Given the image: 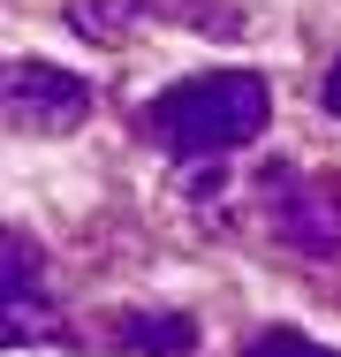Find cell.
Returning <instances> with one entry per match:
<instances>
[{"label":"cell","mask_w":341,"mask_h":357,"mask_svg":"<svg viewBox=\"0 0 341 357\" xmlns=\"http://www.w3.org/2000/svg\"><path fill=\"white\" fill-rule=\"evenodd\" d=\"M122 342L144 357H175V350H198V319H182V312H136L122 319Z\"/></svg>","instance_id":"obj_5"},{"label":"cell","mask_w":341,"mask_h":357,"mask_svg":"<svg viewBox=\"0 0 341 357\" xmlns=\"http://www.w3.org/2000/svg\"><path fill=\"white\" fill-rule=\"evenodd\" d=\"M243 357H334V350H319L311 335H296V327H266V335H251L243 342Z\"/></svg>","instance_id":"obj_6"},{"label":"cell","mask_w":341,"mask_h":357,"mask_svg":"<svg viewBox=\"0 0 341 357\" xmlns=\"http://www.w3.org/2000/svg\"><path fill=\"white\" fill-rule=\"evenodd\" d=\"M258 190H266L273 236H280L288 251H303V259H334V251H341V190L296 175V167H273Z\"/></svg>","instance_id":"obj_2"},{"label":"cell","mask_w":341,"mask_h":357,"mask_svg":"<svg viewBox=\"0 0 341 357\" xmlns=\"http://www.w3.org/2000/svg\"><path fill=\"white\" fill-rule=\"evenodd\" d=\"M326 107H334V114H341V61H334V69H326Z\"/></svg>","instance_id":"obj_7"},{"label":"cell","mask_w":341,"mask_h":357,"mask_svg":"<svg viewBox=\"0 0 341 357\" xmlns=\"http://www.w3.org/2000/svg\"><path fill=\"white\" fill-rule=\"evenodd\" d=\"M0 304H8V342H54L61 335V319L38 289V243L15 236V228L0 243Z\"/></svg>","instance_id":"obj_4"},{"label":"cell","mask_w":341,"mask_h":357,"mask_svg":"<svg viewBox=\"0 0 341 357\" xmlns=\"http://www.w3.org/2000/svg\"><path fill=\"white\" fill-rule=\"evenodd\" d=\"M273 114L266 76L251 69H220V76H182L144 107V137L182 152V160H220L235 144H251Z\"/></svg>","instance_id":"obj_1"},{"label":"cell","mask_w":341,"mask_h":357,"mask_svg":"<svg viewBox=\"0 0 341 357\" xmlns=\"http://www.w3.org/2000/svg\"><path fill=\"white\" fill-rule=\"evenodd\" d=\"M91 114V84L54 61H8V130L23 137H61Z\"/></svg>","instance_id":"obj_3"}]
</instances>
